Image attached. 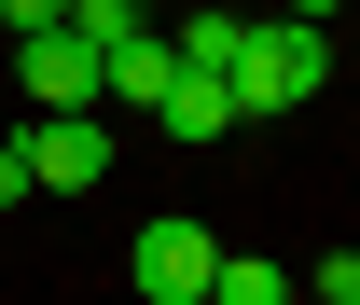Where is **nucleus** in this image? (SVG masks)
<instances>
[{
  "label": "nucleus",
  "mask_w": 360,
  "mask_h": 305,
  "mask_svg": "<svg viewBox=\"0 0 360 305\" xmlns=\"http://www.w3.org/2000/svg\"><path fill=\"white\" fill-rule=\"evenodd\" d=\"M153 125H167L180 153H208V139H222V125H250V111H236V84H194V70H180V84L153 97Z\"/></svg>",
  "instance_id": "6"
},
{
  "label": "nucleus",
  "mask_w": 360,
  "mask_h": 305,
  "mask_svg": "<svg viewBox=\"0 0 360 305\" xmlns=\"http://www.w3.org/2000/svg\"><path fill=\"white\" fill-rule=\"evenodd\" d=\"M28 28H70V0H0V42H28Z\"/></svg>",
  "instance_id": "10"
},
{
  "label": "nucleus",
  "mask_w": 360,
  "mask_h": 305,
  "mask_svg": "<svg viewBox=\"0 0 360 305\" xmlns=\"http://www.w3.org/2000/svg\"><path fill=\"white\" fill-rule=\"evenodd\" d=\"M333 84V28H250V56H236V111H305V97Z\"/></svg>",
  "instance_id": "1"
},
{
  "label": "nucleus",
  "mask_w": 360,
  "mask_h": 305,
  "mask_svg": "<svg viewBox=\"0 0 360 305\" xmlns=\"http://www.w3.org/2000/svg\"><path fill=\"white\" fill-rule=\"evenodd\" d=\"M153 42H167L194 84H236V56H250V14H236V0H194V14H180V28H153Z\"/></svg>",
  "instance_id": "5"
},
{
  "label": "nucleus",
  "mask_w": 360,
  "mask_h": 305,
  "mask_svg": "<svg viewBox=\"0 0 360 305\" xmlns=\"http://www.w3.org/2000/svg\"><path fill=\"white\" fill-rule=\"evenodd\" d=\"M14 194H28V153H14V139H0V208H14Z\"/></svg>",
  "instance_id": "11"
},
{
  "label": "nucleus",
  "mask_w": 360,
  "mask_h": 305,
  "mask_svg": "<svg viewBox=\"0 0 360 305\" xmlns=\"http://www.w3.org/2000/svg\"><path fill=\"white\" fill-rule=\"evenodd\" d=\"M208 263H222V236L208 222H139V250H125V278H139V305H208Z\"/></svg>",
  "instance_id": "2"
},
{
  "label": "nucleus",
  "mask_w": 360,
  "mask_h": 305,
  "mask_svg": "<svg viewBox=\"0 0 360 305\" xmlns=\"http://www.w3.org/2000/svg\"><path fill=\"white\" fill-rule=\"evenodd\" d=\"M167 84H180V56L153 42V28H139V42H111V56H97V97H111V111H153V97H167Z\"/></svg>",
  "instance_id": "7"
},
{
  "label": "nucleus",
  "mask_w": 360,
  "mask_h": 305,
  "mask_svg": "<svg viewBox=\"0 0 360 305\" xmlns=\"http://www.w3.org/2000/svg\"><path fill=\"white\" fill-rule=\"evenodd\" d=\"M208 305H291V278H277L264 250H222L208 263Z\"/></svg>",
  "instance_id": "8"
},
{
  "label": "nucleus",
  "mask_w": 360,
  "mask_h": 305,
  "mask_svg": "<svg viewBox=\"0 0 360 305\" xmlns=\"http://www.w3.org/2000/svg\"><path fill=\"white\" fill-rule=\"evenodd\" d=\"M0 56H14L28 111H97V56L70 42V28H28V42H0Z\"/></svg>",
  "instance_id": "4"
},
{
  "label": "nucleus",
  "mask_w": 360,
  "mask_h": 305,
  "mask_svg": "<svg viewBox=\"0 0 360 305\" xmlns=\"http://www.w3.org/2000/svg\"><path fill=\"white\" fill-rule=\"evenodd\" d=\"M14 153H28V194H97V180H111V125H97V111L14 125Z\"/></svg>",
  "instance_id": "3"
},
{
  "label": "nucleus",
  "mask_w": 360,
  "mask_h": 305,
  "mask_svg": "<svg viewBox=\"0 0 360 305\" xmlns=\"http://www.w3.org/2000/svg\"><path fill=\"white\" fill-rule=\"evenodd\" d=\"M139 28H153L139 0H70V42H84V56H111V42H139Z\"/></svg>",
  "instance_id": "9"
},
{
  "label": "nucleus",
  "mask_w": 360,
  "mask_h": 305,
  "mask_svg": "<svg viewBox=\"0 0 360 305\" xmlns=\"http://www.w3.org/2000/svg\"><path fill=\"white\" fill-rule=\"evenodd\" d=\"M333 14H347V0H291V28H333Z\"/></svg>",
  "instance_id": "12"
}]
</instances>
